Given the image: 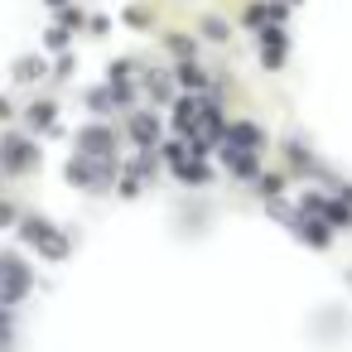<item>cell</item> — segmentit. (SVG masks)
<instances>
[{
  "label": "cell",
  "mask_w": 352,
  "mask_h": 352,
  "mask_svg": "<svg viewBox=\"0 0 352 352\" xmlns=\"http://www.w3.org/2000/svg\"><path fill=\"white\" fill-rule=\"evenodd\" d=\"M34 164H39V155H34V145H30L25 135H6V140H0V169L25 174V169H34Z\"/></svg>",
  "instance_id": "obj_1"
},
{
  "label": "cell",
  "mask_w": 352,
  "mask_h": 352,
  "mask_svg": "<svg viewBox=\"0 0 352 352\" xmlns=\"http://www.w3.org/2000/svg\"><path fill=\"white\" fill-rule=\"evenodd\" d=\"M0 289H6V299L30 289V265L20 256H0Z\"/></svg>",
  "instance_id": "obj_2"
},
{
  "label": "cell",
  "mask_w": 352,
  "mask_h": 352,
  "mask_svg": "<svg viewBox=\"0 0 352 352\" xmlns=\"http://www.w3.org/2000/svg\"><path fill=\"white\" fill-rule=\"evenodd\" d=\"M78 155L87 160V155H97V160H111V150H116V135L107 131V126H87V131H78Z\"/></svg>",
  "instance_id": "obj_3"
},
{
  "label": "cell",
  "mask_w": 352,
  "mask_h": 352,
  "mask_svg": "<svg viewBox=\"0 0 352 352\" xmlns=\"http://www.w3.org/2000/svg\"><path fill=\"white\" fill-rule=\"evenodd\" d=\"M68 179H73V184H87V188H102V184L111 179V160H97V164H92V160L78 155V160L68 164Z\"/></svg>",
  "instance_id": "obj_4"
},
{
  "label": "cell",
  "mask_w": 352,
  "mask_h": 352,
  "mask_svg": "<svg viewBox=\"0 0 352 352\" xmlns=\"http://www.w3.org/2000/svg\"><path fill=\"white\" fill-rule=\"evenodd\" d=\"M30 126H34V131H49V126H54V107H49V102H34V107H30Z\"/></svg>",
  "instance_id": "obj_5"
},
{
  "label": "cell",
  "mask_w": 352,
  "mask_h": 352,
  "mask_svg": "<svg viewBox=\"0 0 352 352\" xmlns=\"http://www.w3.org/2000/svg\"><path fill=\"white\" fill-rule=\"evenodd\" d=\"M39 73H44V63H39V58H20V68H15V78H20V82H34Z\"/></svg>",
  "instance_id": "obj_6"
},
{
  "label": "cell",
  "mask_w": 352,
  "mask_h": 352,
  "mask_svg": "<svg viewBox=\"0 0 352 352\" xmlns=\"http://www.w3.org/2000/svg\"><path fill=\"white\" fill-rule=\"evenodd\" d=\"M135 140H145V145L155 140V121L150 116H135Z\"/></svg>",
  "instance_id": "obj_7"
},
{
  "label": "cell",
  "mask_w": 352,
  "mask_h": 352,
  "mask_svg": "<svg viewBox=\"0 0 352 352\" xmlns=\"http://www.w3.org/2000/svg\"><path fill=\"white\" fill-rule=\"evenodd\" d=\"M10 217H15V212H10V208H6V203H0V227H6V222H10Z\"/></svg>",
  "instance_id": "obj_8"
}]
</instances>
